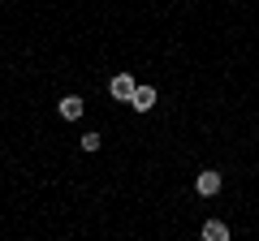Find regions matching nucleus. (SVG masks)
I'll use <instances>...</instances> for the list:
<instances>
[{"instance_id":"f03ea898","label":"nucleus","mask_w":259,"mask_h":241,"mask_svg":"<svg viewBox=\"0 0 259 241\" xmlns=\"http://www.w3.org/2000/svg\"><path fill=\"white\" fill-rule=\"evenodd\" d=\"M221 186H225V176L216 172V168H203V172L194 176V190H199V194H203V198H212V194H221Z\"/></svg>"},{"instance_id":"20e7f679","label":"nucleus","mask_w":259,"mask_h":241,"mask_svg":"<svg viewBox=\"0 0 259 241\" xmlns=\"http://www.w3.org/2000/svg\"><path fill=\"white\" fill-rule=\"evenodd\" d=\"M56 112H61L65 120H78V116L87 112V103H82V95H65V99L56 103Z\"/></svg>"},{"instance_id":"7ed1b4c3","label":"nucleus","mask_w":259,"mask_h":241,"mask_svg":"<svg viewBox=\"0 0 259 241\" xmlns=\"http://www.w3.org/2000/svg\"><path fill=\"white\" fill-rule=\"evenodd\" d=\"M130 108H134V112H151V108H156V86L139 82V86H134V95H130Z\"/></svg>"},{"instance_id":"f257e3e1","label":"nucleus","mask_w":259,"mask_h":241,"mask_svg":"<svg viewBox=\"0 0 259 241\" xmlns=\"http://www.w3.org/2000/svg\"><path fill=\"white\" fill-rule=\"evenodd\" d=\"M134 86H139V78H134V74H112V82H108V95H112V99H121V103H130Z\"/></svg>"},{"instance_id":"423d86ee","label":"nucleus","mask_w":259,"mask_h":241,"mask_svg":"<svg viewBox=\"0 0 259 241\" xmlns=\"http://www.w3.org/2000/svg\"><path fill=\"white\" fill-rule=\"evenodd\" d=\"M78 147H82V151H87V155H95V151H100V147H104V138H100V134H95V130H87V134H82V138H78Z\"/></svg>"},{"instance_id":"39448f33","label":"nucleus","mask_w":259,"mask_h":241,"mask_svg":"<svg viewBox=\"0 0 259 241\" xmlns=\"http://www.w3.org/2000/svg\"><path fill=\"white\" fill-rule=\"evenodd\" d=\"M203 237H207V241H229V224L207 220V224H203Z\"/></svg>"}]
</instances>
